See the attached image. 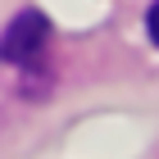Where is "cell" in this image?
<instances>
[{"mask_svg": "<svg viewBox=\"0 0 159 159\" xmlns=\"http://www.w3.org/2000/svg\"><path fill=\"white\" fill-rule=\"evenodd\" d=\"M46 41H50V23H46V14L23 9L9 27H5V37H0V59L18 64V68H32V64L46 55Z\"/></svg>", "mask_w": 159, "mask_h": 159, "instance_id": "6da1fadb", "label": "cell"}, {"mask_svg": "<svg viewBox=\"0 0 159 159\" xmlns=\"http://www.w3.org/2000/svg\"><path fill=\"white\" fill-rule=\"evenodd\" d=\"M146 27H150V41L159 46V0L150 5V14H146Z\"/></svg>", "mask_w": 159, "mask_h": 159, "instance_id": "7a4b0ae2", "label": "cell"}]
</instances>
